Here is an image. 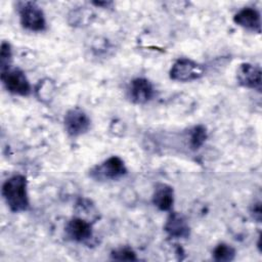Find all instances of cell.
Here are the masks:
<instances>
[{
  "label": "cell",
  "mask_w": 262,
  "mask_h": 262,
  "mask_svg": "<svg viewBox=\"0 0 262 262\" xmlns=\"http://www.w3.org/2000/svg\"><path fill=\"white\" fill-rule=\"evenodd\" d=\"M2 195L12 212H23L29 208L27 179L17 174L8 178L2 186Z\"/></svg>",
  "instance_id": "obj_1"
},
{
  "label": "cell",
  "mask_w": 262,
  "mask_h": 262,
  "mask_svg": "<svg viewBox=\"0 0 262 262\" xmlns=\"http://www.w3.org/2000/svg\"><path fill=\"white\" fill-rule=\"evenodd\" d=\"M19 19L21 26L32 32H41L46 28L43 10L34 2L21 3L19 7Z\"/></svg>",
  "instance_id": "obj_2"
},
{
  "label": "cell",
  "mask_w": 262,
  "mask_h": 262,
  "mask_svg": "<svg viewBox=\"0 0 262 262\" xmlns=\"http://www.w3.org/2000/svg\"><path fill=\"white\" fill-rule=\"evenodd\" d=\"M203 75V67L188 58L177 59L170 70V78L179 82L193 81L201 78Z\"/></svg>",
  "instance_id": "obj_3"
},
{
  "label": "cell",
  "mask_w": 262,
  "mask_h": 262,
  "mask_svg": "<svg viewBox=\"0 0 262 262\" xmlns=\"http://www.w3.org/2000/svg\"><path fill=\"white\" fill-rule=\"evenodd\" d=\"M1 80L5 88L17 95L26 96L31 92V85L23 71L15 68H7L1 71Z\"/></svg>",
  "instance_id": "obj_4"
},
{
  "label": "cell",
  "mask_w": 262,
  "mask_h": 262,
  "mask_svg": "<svg viewBox=\"0 0 262 262\" xmlns=\"http://www.w3.org/2000/svg\"><path fill=\"white\" fill-rule=\"evenodd\" d=\"M127 173L124 162L119 157H111L105 160L101 165L95 167L91 171V176L95 179L115 180Z\"/></svg>",
  "instance_id": "obj_5"
},
{
  "label": "cell",
  "mask_w": 262,
  "mask_h": 262,
  "mask_svg": "<svg viewBox=\"0 0 262 262\" xmlns=\"http://www.w3.org/2000/svg\"><path fill=\"white\" fill-rule=\"evenodd\" d=\"M66 131L72 136H79L88 131L90 119L85 112L80 108H72L64 116Z\"/></svg>",
  "instance_id": "obj_6"
},
{
  "label": "cell",
  "mask_w": 262,
  "mask_h": 262,
  "mask_svg": "<svg viewBox=\"0 0 262 262\" xmlns=\"http://www.w3.org/2000/svg\"><path fill=\"white\" fill-rule=\"evenodd\" d=\"M238 83L247 88L261 91V69L251 63H242L237 70Z\"/></svg>",
  "instance_id": "obj_7"
},
{
  "label": "cell",
  "mask_w": 262,
  "mask_h": 262,
  "mask_svg": "<svg viewBox=\"0 0 262 262\" xmlns=\"http://www.w3.org/2000/svg\"><path fill=\"white\" fill-rule=\"evenodd\" d=\"M129 95L135 103H145L154 96V87L145 78L134 79L129 88Z\"/></svg>",
  "instance_id": "obj_8"
},
{
  "label": "cell",
  "mask_w": 262,
  "mask_h": 262,
  "mask_svg": "<svg viewBox=\"0 0 262 262\" xmlns=\"http://www.w3.org/2000/svg\"><path fill=\"white\" fill-rule=\"evenodd\" d=\"M233 20L239 27L260 33L261 32V17L257 9L252 7H245L237 11L233 17Z\"/></svg>",
  "instance_id": "obj_9"
},
{
  "label": "cell",
  "mask_w": 262,
  "mask_h": 262,
  "mask_svg": "<svg viewBox=\"0 0 262 262\" xmlns=\"http://www.w3.org/2000/svg\"><path fill=\"white\" fill-rule=\"evenodd\" d=\"M66 231L71 239L75 242H85L92 235V226L87 220L76 217L69 221Z\"/></svg>",
  "instance_id": "obj_10"
},
{
  "label": "cell",
  "mask_w": 262,
  "mask_h": 262,
  "mask_svg": "<svg viewBox=\"0 0 262 262\" xmlns=\"http://www.w3.org/2000/svg\"><path fill=\"white\" fill-rule=\"evenodd\" d=\"M173 202L174 192L172 187L164 183L158 184L152 195L154 205L162 211H169L172 208Z\"/></svg>",
  "instance_id": "obj_11"
},
{
  "label": "cell",
  "mask_w": 262,
  "mask_h": 262,
  "mask_svg": "<svg viewBox=\"0 0 262 262\" xmlns=\"http://www.w3.org/2000/svg\"><path fill=\"white\" fill-rule=\"evenodd\" d=\"M165 229L171 236L175 237H186L189 233L188 225L182 216L177 213L170 214L165 225Z\"/></svg>",
  "instance_id": "obj_12"
},
{
  "label": "cell",
  "mask_w": 262,
  "mask_h": 262,
  "mask_svg": "<svg viewBox=\"0 0 262 262\" xmlns=\"http://www.w3.org/2000/svg\"><path fill=\"white\" fill-rule=\"evenodd\" d=\"M235 256L234 249L226 244H219L213 251V257L216 261L226 262L233 260Z\"/></svg>",
  "instance_id": "obj_13"
},
{
  "label": "cell",
  "mask_w": 262,
  "mask_h": 262,
  "mask_svg": "<svg viewBox=\"0 0 262 262\" xmlns=\"http://www.w3.org/2000/svg\"><path fill=\"white\" fill-rule=\"evenodd\" d=\"M207 138L206 129L203 126H196L190 133V145L192 148H199L203 145Z\"/></svg>",
  "instance_id": "obj_14"
},
{
  "label": "cell",
  "mask_w": 262,
  "mask_h": 262,
  "mask_svg": "<svg viewBox=\"0 0 262 262\" xmlns=\"http://www.w3.org/2000/svg\"><path fill=\"white\" fill-rule=\"evenodd\" d=\"M112 257L115 260H120V261H134L137 260L135 253L129 249V248H122L119 250H116L112 253Z\"/></svg>",
  "instance_id": "obj_15"
},
{
  "label": "cell",
  "mask_w": 262,
  "mask_h": 262,
  "mask_svg": "<svg viewBox=\"0 0 262 262\" xmlns=\"http://www.w3.org/2000/svg\"><path fill=\"white\" fill-rule=\"evenodd\" d=\"M11 58V49L10 45L6 42H2L1 45V53H0V60H1V71L9 68V60Z\"/></svg>",
  "instance_id": "obj_16"
},
{
  "label": "cell",
  "mask_w": 262,
  "mask_h": 262,
  "mask_svg": "<svg viewBox=\"0 0 262 262\" xmlns=\"http://www.w3.org/2000/svg\"><path fill=\"white\" fill-rule=\"evenodd\" d=\"M252 212H253L254 218L257 219L258 221H260V219H261V206H260V203H257V204L254 205Z\"/></svg>",
  "instance_id": "obj_17"
}]
</instances>
